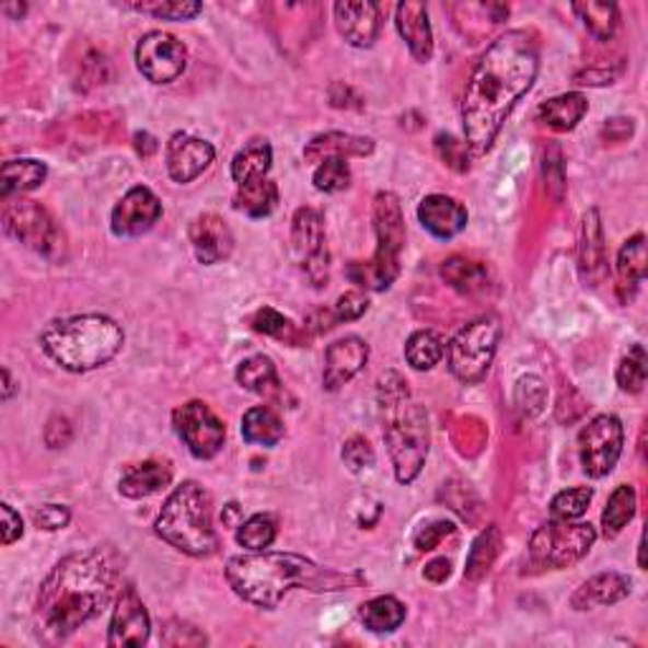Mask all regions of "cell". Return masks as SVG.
<instances>
[{"instance_id":"11","label":"cell","mask_w":648,"mask_h":648,"mask_svg":"<svg viewBox=\"0 0 648 648\" xmlns=\"http://www.w3.org/2000/svg\"><path fill=\"white\" fill-rule=\"evenodd\" d=\"M291 251L304 277L322 289L329 281V248L324 218L317 208H299L291 218Z\"/></svg>"},{"instance_id":"57","label":"cell","mask_w":648,"mask_h":648,"mask_svg":"<svg viewBox=\"0 0 648 648\" xmlns=\"http://www.w3.org/2000/svg\"><path fill=\"white\" fill-rule=\"evenodd\" d=\"M135 148H137V152H140L142 158H150L152 152L158 150V142H155V137L148 135V132H137L135 135Z\"/></svg>"},{"instance_id":"32","label":"cell","mask_w":648,"mask_h":648,"mask_svg":"<svg viewBox=\"0 0 648 648\" xmlns=\"http://www.w3.org/2000/svg\"><path fill=\"white\" fill-rule=\"evenodd\" d=\"M441 277L445 279L451 289H456L459 294L474 297L489 287V271L482 262H472L464 256H451L445 258L441 266Z\"/></svg>"},{"instance_id":"3","label":"cell","mask_w":648,"mask_h":648,"mask_svg":"<svg viewBox=\"0 0 648 648\" xmlns=\"http://www.w3.org/2000/svg\"><path fill=\"white\" fill-rule=\"evenodd\" d=\"M225 580L241 601L256 608H277L291 590H347L350 578L324 570L310 557L294 553H248L231 557L225 565Z\"/></svg>"},{"instance_id":"48","label":"cell","mask_w":648,"mask_h":648,"mask_svg":"<svg viewBox=\"0 0 648 648\" xmlns=\"http://www.w3.org/2000/svg\"><path fill=\"white\" fill-rule=\"evenodd\" d=\"M160 641L165 646H206L208 638L206 634H200L196 626H190V623L170 621L165 623V628H162Z\"/></svg>"},{"instance_id":"36","label":"cell","mask_w":648,"mask_h":648,"mask_svg":"<svg viewBox=\"0 0 648 648\" xmlns=\"http://www.w3.org/2000/svg\"><path fill=\"white\" fill-rule=\"evenodd\" d=\"M251 329L258 332V335L279 339V343H287L291 347H304L310 343V335H306L304 327H297L294 322L284 317L277 310H271V306H262V310L254 312V317H251Z\"/></svg>"},{"instance_id":"2","label":"cell","mask_w":648,"mask_h":648,"mask_svg":"<svg viewBox=\"0 0 648 648\" xmlns=\"http://www.w3.org/2000/svg\"><path fill=\"white\" fill-rule=\"evenodd\" d=\"M119 580L115 557L104 549L74 553L54 567L40 582L36 621L54 641L74 634L109 605Z\"/></svg>"},{"instance_id":"27","label":"cell","mask_w":648,"mask_h":648,"mask_svg":"<svg viewBox=\"0 0 648 648\" xmlns=\"http://www.w3.org/2000/svg\"><path fill=\"white\" fill-rule=\"evenodd\" d=\"M173 472L162 461H142L129 466L119 479V494L127 499H148L152 494L167 489Z\"/></svg>"},{"instance_id":"16","label":"cell","mask_w":648,"mask_h":648,"mask_svg":"<svg viewBox=\"0 0 648 648\" xmlns=\"http://www.w3.org/2000/svg\"><path fill=\"white\" fill-rule=\"evenodd\" d=\"M150 613L148 608H144L142 598L137 595V590L132 586L121 588L115 611H112L107 644L112 648L144 646L150 641Z\"/></svg>"},{"instance_id":"41","label":"cell","mask_w":648,"mask_h":648,"mask_svg":"<svg viewBox=\"0 0 648 648\" xmlns=\"http://www.w3.org/2000/svg\"><path fill=\"white\" fill-rule=\"evenodd\" d=\"M277 532H279L277 517L266 512L254 514L236 526V542L243 549H248V553H264V549H269L274 545Z\"/></svg>"},{"instance_id":"9","label":"cell","mask_w":648,"mask_h":648,"mask_svg":"<svg viewBox=\"0 0 648 648\" xmlns=\"http://www.w3.org/2000/svg\"><path fill=\"white\" fill-rule=\"evenodd\" d=\"M595 526L588 522L549 520L530 540V565L540 570H563L580 563L595 545Z\"/></svg>"},{"instance_id":"58","label":"cell","mask_w":648,"mask_h":648,"mask_svg":"<svg viewBox=\"0 0 648 648\" xmlns=\"http://www.w3.org/2000/svg\"><path fill=\"white\" fill-rule=\"evenodd\" d=\"M221 520H223V526H239L241 524L239 505H225L223 512H221Z\"/></svg>"},{"instance_id":"53","label":"cell","mask_w":648,"mask_h":648,"mask_svg":"<svg viewBox=\"0 0 648 648\" xmlns=\"http://www.w3.org/2000/svg\"><path fill=\"white\" fill-rule=\"evenodd\" d=\"M0 514H3V545H13L15 540L23 537L21 514L11 505L0 507Z\"/></svg>"},{"instance_id":"35","label":"cell","mask_w":648,"mask_h":648,"mask_svg":"<svg viewBox=\"0 0 648 648\" xmlns=\"http://www.w3.org/2000/svg\"><path fill=\"white\" fill-rule=\"evenodd\" d=\"M360 621L372 634H393L405 621V605L395 595H378L360 605Z\"/></svg>"},{"instance_id":"18","label":"cell","mask_w":648,"mask_h":648,"mask_svg":"<svg viewBox=\"0 0 648 648\" xmlns=\"http://www.w3.org/2000/svg\"><path fill=\"white\" fill-rule=\"evenodd\" d=\"M370 358V347L362 337L347 335L337 343H332L324 352V372H322V383L324 391L335 393L343 387L345 383L358 375V372L368 364Z\"/></svg>"},{"instance_id":"19","label":"cell","mask_w":648,"mask_h":648,"mask_svg":"<svg viewBox=\"0 0 648 648\" xmlns=\"http://www.w3.org/2000/svg\"><path fill=\"white\" fill-rule=\"evenodd\" d=\"M605 233L601 223V213L590 208L582 216L580 225V243H578V269L582 281L588 287H601L608 277V262H605Z\"/></svg>"},{"instance_id":"31","label":"cell","mask_w":648,"mask_h":648,"mask_svg":"<svg viewBox=\"0 0 648 648\" xmlns=\"http://www.w3.org/2000/svg\"><path fill=\"white\" fill-rule=\"evenodd\" d=\"M274 160L271 144L266 140H251L233 155L231 160V177L233 183L246 185L254 181H262L269 173Z\"/></svg>"},{"instance_id":"47","label":"cell","mask_w":648,"mask_h":648,"mask_svg":"<svg viewBox=\"0 0 648 648\" xmlns=\"http://www.w3.org/2000/svg\"><path fill=\"white\" fill-rule=\"evenodd\" d=\"M343 461L350 472L360 474L364 468L375 464V451H372V445L364 436H352V439H347L343 445Z\"/></svg>"},{"instance_id":"14","label":"cell","mask_w":648,"mask_h":648,"mask_svg":"<svg viewBox=\"0 0 648 648\" xmlns=\"http://www.w3.org/2000/svg\"><path fill=\"white\" fill-rule=\"evenodd\" d=\"M135 61L140 74L152 84H173L188 67V48L183 40L165 31H150L135 48Z\"/></svg>"},{"instance_id":"52","label":"cell","mask_w":648,"mask_h":648,"mask_svg":"<svg viewBox=\"0 0 648 648\" xmlns=\"http://www.w3.org/2000/svg\"><path fill=\"white\" fill-rule=\"evenodd\" d=\"M34 522L38 530L56 532V530H63V526L71 522V512L69 507L63 505H44L34 512Z\"/></svg>"},{"instance_id":"40","label":"cell","mask_w":648,"mask_h":648,"mask_svg":"<svg viewBox=\"0 0 648 648\" xmlns=\"http://www.w3.org/2000/svg\"><path fill=\"white\" fill-rule=\"evenodd\" d=\"M501 553V532L499 526H486V530L474 540L472 549H468L466 560V578L468 580H482L489 567L494 565Z\"/></svg>"},{"instance_id":"7","label":"cell","mask_w":648,"mask_h":648,"mask_svg":"<svg viewBox=\"0 0 648 648\" xmlns=\"http://www.w3.org/2000/svg\"><path fill=\"white\" fill-rule=\"evenodd\" d=\"M378 248L368 262H352L345 274L358 289L385 291L401 274V254L405 246V221L401 200L391 190H380L372 202Z\"/></svg>"},{"instance_id":"20","label":"cell","mask_w":648,"mask_h":648,"mask_svg":"<svg viewBox=\"0 0 648 648\" xmlns=\"http://www.w3.org/2000/svg\"><path fill=\"white\" fill-rule=\"evenodd\" d=\"M190 243L202 266H216L233 254V231L221 216L200 213L190 223Z\"/></svg>"},{"instance_id":"49","label":"cell","mask_w":648,"mask_h":648,"mask_svg":"<svg viewBox=\"0 0 648 648\" xmlns=\"http://www.w3.org/2000/svg\"><path fill=\"white\" fill-rule=\"evenodd\" d=\"M466 142L456 140L451 135H436V152L445 162V165L456 170V173H466L468 170V155H466Z\"/></svg>"},{"instance_id":"26","label":"cell","mask_w":648,"mask_h":648,"mask_svg":"<svg viewBox=\"0 0 648 648\" xmlns=\"http://www.w3.org/2000/svg\"><path fill=\"white\" fill-rule=\"evenodd\" d=\"M236 383L243 391L254 393L264 401H281L284 395L277 364L266 355H254V358L243 360L236 368Z\"/></svg>"},{"instance_id":"8","label":"cell","mask_w":648,"mask_h":648,"mask_svg":"<svg viewBox=\"0 0 648 648\" xmlns=\"http://www.w3.org/2000/svg\"><path fill=\"white\" fill-rule=\"evenodd\" d=\"M501 339V324L497 317H479L461 327L445 347L451 375L464 385L482 383L489 372L494 355Z\"/></svg>"},{"instance_id":"37","label":"cell","mask_w":648,"mask_h":648,"mask_svg":"<svg viewBox=\"0 0 648 648\" xmlns=\"http://www.w3.org/2000/svg\"><path fill=\"white\" fill-rule=\"evenodd\" d=\"M636 489L630 484H621L618 489L611 494L608 505L603 509L601 526L608 540H615L618 534L626 530V524L636 517Z\"/></svg>"},{"instance_id":"42","label":"cell","mask_w":648,"mask_h":648,"mask_svg":"<svg viewBox=\"0 0 648 648\" xmlns=\"http://www.w3.org/2000/svg\"><path fill=\"white\" fill-rule=\"evenodd\" d=\"M590 501H593V489L590 486H575V489H565L555 494L549 501V517L560 522H575L588 512Z\"/></svg>"},{"instance_id":"12","label":"cell","mask_w":648,"mask_h":648,"mask_svg":"<svg viewBox=\"0 0 648 648\" xmlns=\"http://www.w3.org/2000/svg\"><path fill=\"white\" fill-rule=\"evenodd\" d=\"M580 464L590 479H603L618 464L623 453V424L613 413H601L582 426L578 436Z\"/></svg>"},{"instance_id":"24","label":"cell","mask_w":648,"mask_h":648,"mask_svg":"<svg viewBox=\"0 0 648 648\" xmlns=\"http://www.w3.org/2000/svg\"><path fill=\"white\" fill-rule=\"evenodd\" d=\"M628 595H630V578L615 570L598 572L575 590L570 598V605L575 611H593V608L626 601Z\"/></svg>"},{"instance_id":"44","label":"cell","mask_w":648,"mask_h":648,"mask_svg":"<svg viewBox=\"0 0 648 648\" xmlns=\"http://www.w3.org/2000/svg\"><path fill=\"white\" fill-rule=\"evenodd\" d=\"M312 183L320 193H343V190L350 188V183H352L350 165H347V160H343V158L322 160L320 165L314 167Z\"/></svg>"},{"instance_id":"10","label":"cell","mask_w":648,"mask_h":648,"mask_svg":"<svg viewBox=\"0 0 648 648\" xmlns=\"http://www.w3.org/2000/svg\"><path fill=\"white\" fill-rule=\"evenodd\" d=\"M3 229L11 239L36 251L48 262H59L63 256V236L51 213L36 200L15 198L5 200Z\"/></svg>"},{"instance_id":"38","label":"cell","mask_w":648,"mask_h":648,"mask_svg":"<svg viewBox=\"0 0 648 648\" xmlns=\"http://www.w3.org/2000/svg\"><path fill=\"white\" fill-rule=\"evenodd\" d=\"M443 355H445L443 337L433 329L413 332L408 343H405V360H408L413 370H420V372L433 370L436 364L443 360Z\"/></svg>"},{"instance_id":"51","label":"cell","mask_w":648,"mask_h":648,"mask_svg":"<svg viewBox=\"0 0 648 648\" xmlns=\"http://www.w3.org/2000/svg\"><path fill=\"white\" fill-rule=\"evenodd\" d=\"M453 532H456V524L445 520L424 524L416 534H413V545H416L418 553H431V549L441 545V540H445Z\"/></svg>"},{"instance_id":"4","label":"cell","mask_w":648,"mask_h":648,"mask_svg":"<svg viewBox=\"0 0 648 648\" xmlns=\"http://www.w3.org/2000/svg\"><path fill=\"white\" fill-rule=\"evenodd\" d=\"M378 408L383 420V439L391 453L395 479L413 484L424 472L428 456V416L424 405L413 401L401 372L387 370L378 380Z\"/></svg>"},{"instance_id":"21","label":"cell","mask_w":648,"mask_h":648,"mask_svg":"<svg viewBox=\"0 0 648 648\" xmlns=\"http://www.w3.org/2000/svg\"><path fill=\"white\" fill-rule=\"evenodd\" d=\"M335 23L347 44L355 48H370L380 34V5L372 0L335 3Z\"/></svg>"},{"instance_id":"55","label":"cell","mask_w":648,"mask_h":648,"mask_svg":"<svg viewBox=\"0 0 648 648\" xmlns=\"http://www.w3.org/2000/svg\"><path fill=\"white\" fill-rule=\"evenodd\" d=\"M350 100H355V102H360V96H355V92L350 86H345V84H332L329 86V102H332V107H337V109H360L358 104H352Z\"/></svg>"},{"instance_id":"59","label":"cell","mask_w":648,"mask_h":648,"mask_svg":"<svg viewBox=\"0 0 648 648\" xmlns=\"http://www.w3.org/2000/svg\"><path fill=\"white\" fill-rule=\"evenodd\" d=\"M15 391L13 385V378H11V370L3 368V401H11V395Z\"/></svg>"},{"instance_id":"33","label":"cell","mask_w":648,"mask_h":648,"mask_svg":"<svg viewBox=\"0 0 648 648\" xmlns=\"http://www.w3.org/2000/svg\"><path fill=\"white\" fill-rule=\"evenodd\" d=\"M241 436L246 443L271 449V445H277L284 439V424L269 405H254V408L243 413Z\"/></svg>"},{"instance_id":"46","label":"cell","mask_w":648,"mask_h":648,"mask_svg":"<svg viewBox=\"0 0 648 648\" xmlns=\"http://www.w3.org/2000/svg\"><path fill=\"white\" fill-rule=\"evenodd\" d=\"M514 403H517V408H520L522 416H526V418L540 416V413L545 410V403H547V387H545V383H542V380L537 375L522 378L520 383H517Z\"/></svg>"},{"instance_id":"29","label":"cell","mask_w":648,"mask_h":648,"mask_svg":"<svg viewBox=\"0 0 648 648\" xmlns=\"http://www.w3.org/2000/svg\"><path fill=\"white\" fill-rule=\"evenodd\" d=\"M48 175L46 162L21 158V160H5L3 170H0V198L13 200L23 193L36 190L38 185H44Z\"/></svg>"},{"instance_id":"25","label":"cell","mask_w":648,"mask_h":648,"mask_svg":"<svg viewBox=\"0 0 648 648\" xmlns=\"http://www.w3.org/2000/svg\"><path fill=\"white\" fill-rule=\"evenodd\" d=\"M646 236L644 233H636V236H630L623 243L618 251V262H615V274H618L615 291H618V299L623 304H628L636 297L638 287L646 279Z\"/></svg>"},{"instance_id":"23","label":"cell","mask_w":648,"mask_h":648,"mask_svg":"<svg viewBox=\"0 0 648 648\" xmlns=\"http://www.w3.org/2000/svg\"><path fill=\"white\" fill-rule=\"evenodd\" d=\"M395 26L401 38L408 44L413 59L426 63L433 59V28L428 21V8L418 0H405L395 8Z\"/></svg>"},{"instance_id":"17","label":"cell","mask_w":648,"mask_h":648,"mask_svg":"<svg viewBox=\"0 0 648 648\" xmlns=\"http://www.w3.org/2000/svg\"><path fill=\"white\" fill-rule=\"evenodd\" d=\"M167 173L175 183H193L210 167V162L216 160V148L200 137H190L185 132H175L170 137L167 150Z\"/></svg>"},{"instance_id":"39","label":"cell","mask_w":648,"mask_h":648,"mask_svg":"<svg viewBox=\"0 0 648 648\" xmlns=\"http://www.w3.org/2000/svg\"><path fill=\"white\" fill-rule=\"evenodd\" d=\"M572 11L578 13L590 36L598 40H611L618 28L621 13L615 3H572Z\"/></svg>"},{"instance_id":"56","label":"cell","mask_w":648,"mask_h":648,"mask_svg":"<svg viewBox=\"0 0 648 648\" xmlns=\"http://www.w3.org/2000/svg\"><path fill=\"white\" fill-rule=\"evenodd\" d=\"M424 575L431 582H443L451 575V563L445 560V557H439V560H433V563L426 565V572Z\"/></svg>"},{"instance_id":"6","label":"cell","mask_w":648,"mask_h":648,"mask_svg":"<svg viewBox=\"0 0 648 648\" xmlns=\"http://www.w3.org/2000/svg\"><path fill=\"white\" fill-rule=\"evenodd\" d=\"M155 534L183 555H213L218 549V534L213 530V501L208 489H202L198 482L175 486L162 505Z\"/></svg>"},{"instance_id":"28","label":"cell","mask_w":648,"mask_h":648,"mask_svg":"<svg viewBox=\"0 0 648 648\" xmlns=\"http://www.w3.org/2000/svg\"><path fill=\"white\" fill-rule=\"evenodd\" d=\"M375 150V142L370 137H358L347 132H324L304 148L306 162H322L327 158H364Z\"/></svg>"},{"instance_id":"15","label":"cell","mask_w":648,"mask_h":648,"mask_svg":"<svg viewBox=\"0 0 648 648\" xmlns=\"http://www.w3.org/2000/svg\"><path fill=\"white\" fill-rule=\"evenodd\" d=\"M162 218L160 198L144 185H135L112 210V233L119 239H137L155 229Z\"/></svg>"},{"instance_id":"45","label":"cell","mask_w":648,"mask_h":648,"mask_svg":"<svg viewBox=\"0 0 648 648\" xmlns=\"http://www.w3.org/2000/svg\"><path fill=\"white\" fill-rule=\"evenodd\" d=\"M129 8L162 21H190L202 11V5L193 0H152V3H132Z\"/></svg>"},{"instance_id":"34","label":"cell","mask_w":648,"mask_h":648,"mask_svg":"<svg viewBox=\"0 0 648 648\" xmlns=\"http://www.w3.org/2000/svg\"><path fill=\"white\" fill-rule=\"evenodd\" d=\"M279 206V188L274 181H254L246 185H239L236 196H233V208L248 218H266L271 216Z\"/></svg>"},{"instance_id":"54","label":"cell","mask_w":648,"mask_h":648,"mask_svg":"<svg viewBox=\"0 0 648 648\" xmlns=\"http://www.w3.org/2000/svg\"><path fill=\"white\" fill-rule=\"evenodd\" d=\"M634 135V119L613 117L603 125V140L608 142H623Z\"/></svg>"},{"instance_id":"30","label":"cell","mask_w":648,"mask_h":648,"mask_svg":"<svg viewBox=\"0 0 648 648\" xmlns=\"http://www.w3.org/2000/svg\"><path fill=\"white\" fill-rule=\"evenodd\" d=\"M588 112V100L580 92H567L560 96H553L545 104H540L537 121L555 129V132H570L580 125V119Z\"/></svg>"},{"instance_id":"50","label":"cell","mask_w":648,"mask_h":648,"mask_svg":"<svg viewBox=\"0 0 648 648\" xmlns=\"http://www.w3.org/2000/svg\"><path fill=\"white\" fill-rule=\"evenodd\" d=\"M368 310H370V302H368V297L362 294V289L345 291V294L337 297L335 306H332L337 322H355V320H360Z\"/></svg>"},{"instance_id":"5","label":"cell","mask_w":648,"mask_h":648,"mask_svg":"<svg viewBox=\"0 0 648 648\" xmlns=\"http://www.w3.org/2000/svg\"><path fill=\"white\" fill-rule=\"evenodd\" d=\"M38 343L59 368L89 372L117 358L125 332L107 314H74L48 322Z\"/></svg>"},{"instance_id":"22","label":"cell","mask_w":648,"mask_h":648,"mask_svg":"<svg viewBox=\"0 0 648 648\" xmlns=\"http://www.w3.org/2000/svg\"><path fill=\"white\" fill-rule=\"evenodd\" d=\"M418 221L431 236L449 241L466 229L468 213L456 198L433 193V196H426L420 200Z\"/></svg>"},{"instance_id":"43","label":"cell","mask_w":648,"mask_h":648,"mask_svg":"<svg viewBox=\"0 0 648 648\" xmlns=\"http://www.w3.org/2000/svg\"><path fill=\"white\" fill-rule=\"evenodd\" d=\"M646 350L644 345H634L628 350L626 358L618 362V370H615V380H618V387L623 393H641L646 385Z\"/></svg>"},{"instance_id":"1","label":"cell","mask_w":648,"mask_h":648,"mask_svg":"<svg viewBox=\"0 0 648 648\" xmlns=\"http://www.w3.org/2000/svg\"><path fill=\"white\" fill-rule=\"evenodd\" d=\"M537 71L540 48L530 31H507L482 54L461 102L464 140L474 155L491 150L517 102L532 89Z\"/></svg>"},{"instance_id":"13","label":"cell","mask_w":648,"mask_h":648,"mask_svg":"<svg viewBox=\"0 0 648 648\" xmlns=\"http://www.w3.org/2000/svg\"><path fill=\"white\" fill-rule=\"evenodd\" d=\"M175 433L181 436L188 451L200 461H208L221 453L225 443L223 420L210 410L208 403L190 401L173 410Z\"/></svg>"}]
</instances>
